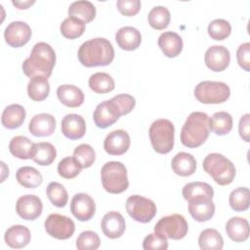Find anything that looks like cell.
Segmentation results:
<instances>
[{"label": "cell", "instance_id": "cell-1", "mask_svg": "<svg viewBox=\"0 0 250 250\" xmlns=\"http://www.w3.org/2000/svg\"><path fill=\"white\" fill-rule=\"evenodd\" d=\"M56 63V53L46 42L36 43L29 57L22 62V71L27 77H50Z\"/></svg>", "mask_w": 250, "mask_h": 250}, {"label": "cell", "instance_id": "cell-2", "mask_svg": "<svg viewBox=\"0 0 250 250\" xmlns=\"http://www.w3.org/2000/svg\"><path fill=\"white\" fill-rule=\"evenodd\" d=\"M77 57L86 67L105 66L114 59L112 44L105 38L97 37L85 41L78 49Z\"/></svg>", "mask_w": 250, "mask_h": 250}, {"label": "cell", "instance_id": "cell-3", "mask_svg": "<svg viewBox=\"0 0 250 250\" xmlns=\"http://www.w3.org/2000/svg\"><path fill=\"white\" fill-rule=\"evenodd\" d=\"M210 134L209 116L202 111L191 112L181 130V142L189 148L203 145Z\"/></svg>", "mask_w": 250, "mask_h": 250}, {"label": "cell", "instance_id": "cell-4", "mask_svg": "<svg viewBox=\"0 0 250 250\" xmlns=\"http://www.w3.org/2000/svg\"><path fill=\"white\" fill-rule=\"evenodd\" d=\"M202 166L204 171L220 186H228L234 180V165L221 153H209L204 158Z\"/></svg>", "mask_w": 250, "mask_h": 250}, {"label": "cell", "instance_id": "cell-5", "mask_svg": "<svg viewBox=\"0 0 250 250\" xmlns=\"http://www.w3.org/2000/svg\"><path fill=\"white\" fill-rule=\"evenodd\" d=\"M101 179L104 188L113 194L125 191L129 187L127 169L119 161H108L102 167Z\"/></svg>", "mask_w": 250, "mask_h": 250}, {"label": "cell", "instance_id": "cell-6", "mask_svg": "<svg viewBox=\"0 0 250 250\" xmlns=\"http://www.w3.org/2000/svg\"><path fill=\"white\" fill-rule=\"evenodd\" d=\"M148 135L151 146L157 153L166 154L173 149L175 128L169 119L160 118L153 121L149 127Z\"/></svg>", "mask_w": 250, "mask_h": 250}, {"label": "cell", "instance_id": "cell-7", "mask_svg": "<svg viewBox=\"0 0 250 250\" xmlns=\"http://www.w3.org/2000/svg\"><path fill=\"white\" fill-rule=\"evenodd\" d=\"M194 96L201 104H222L230 96V89L221 81H202L194 88Z\"/></svg>", "mask_w": 250, "mask_h": 250}, {"label": "cell", "instance_id": "cell-8", "mask_svg": "<svg viewBox=\"0 0 250 250\" xmlns=\"http://www.w3.org/2000/svg\"><path fill=\"white\" fill-rule=\"evenodd\" d=\"M188 230V222L185 217L180 214L162 217L154 226V232L167 239H182L187 235Z\"/></svg>", "mask_w": 250, "mask_h": 250}, {"label": "cell", "instance_id": "cell-9", "mask_svg": "<svg viewBox=\"0 0 250 250\" xmlns=\"http://www.w3.org/2000/svg\"><path fill=\"white\" fill-rule=\"evenodd\" d=\"M126 210L132 219L143 224L150 222L157 212L156 205L152 200L138 194L127 198Z\"/></svg>", "mask_w": 250, "mask_h": 250}, {"label": "cell", "instance_id": "cell-10", "mask_svg": "<svg viewBox=\"0 0 250 250\" xmlns=\"http://www.w3.org/2000/svg\"><path fill=\"white\" fill-rule=\"evenodd\" d=\"M44 227L50 236L60 240L68 239L73 235L75 230L74 222L70 218L57 213L47 217Z\"/></svg>", "mask_w": 250, "mask_h": 250}, {"label": "cell", "instance_id": "cell-11", "mask_svg": "<svg viewBox=\"0 0 250 250\" xmlns=\"http://www.w3.org/2000/svg\"><path fill=\"white\" fill-rule=\"evenodd\" d=\"M122 115L118 104L111 99L99 104L94 111L93 119L97 127L105 129L113 125Z\"/></svg>", "mask_w": 250, "mask_h": 250}, {"label": "cell", "instance_id": "cell-12", "mask_svg": "<svg viewBox=\"0 0 250 250\" xmlns=\"http://www.w3.org/2000/svg\"><path fill=\"white\" fill-rule=\"evenodd\" d=\"M30 26L21 21L10 22L4 31V37L6 43L13 48H20L25 45L31 38Z\"/></svg>", "mask_w": 250, "mask_h": 250}, {"label": "cell", "instance_id": "cell-13", "mask_svg": "<svg viewBox=\"0 0 250 250\" xmlns=\"http://www.w3.org/2000/svg\"><path fill=\"white\" fill-rule=\"evenodd\" d=\"M70 212L81 222L89 221L93 218L96 212L95 201L87 193H76L70 202Z\"/></svg>", "mask_w": 250, "mask_h": 250}, {"label": "cell", "instance_id": "cell-14", "mask_svg": "<svg viewBox=\"0 0 250 250\" xmlns=\"http://www.w3.org/2000/svg\"><path fill=\"white\" fill-rule=\"evenodd\" d=\"M43 204L41 199L33 194L19 197L16 203L17 214L26 221L36 220L42 214Z\"/></svg>", "mask_w": 250, "mask_h": 250}, {"label": "cell", "instance_id": "cell-15", "mask_svg": "<svg viewBox=\"0 0 250 250\" xmlns=\"http://www.w3.org/2000/svg\"><path fill=\"white\" fill-rule=\"evenodd\" d=\"M204 61L206 66L212 71H223L229 64L230 54L226 47L221 45H214L206 50Z\"/></svg>", "mask_w": 250, "mask_h": 250}, {"label": "cell", "instance_id": "cell-16", "mask_svg": "<svg viewBox=\"0 0 250 250\" xmlns=\"http://www.w3.org/2000/svg\"><path fill=\"white\" fill-rule=\"evenodd\" d=\"M130 147V136L122 130H114L107 134L104 142V148L110 155H122Z\"/></svg>", "mask_w": 250, "mask_h": 250}, {"label": "cell", "instance_id": "cell-17", "mask_svg": "<svg viewBox=\"0 0 250 250\" xmlns=\"http://www.w3.org/2000/svg\"><path fill=\"white\" fill-rule=\"evenodd\" d=\"M101 228L106 237L111 239L119 238L123 235L126 229L125 219L119 212L110 211L103 217Z\"/></svg>", "mask_w": 250, "mask_h": 250}, {"label": "cell", "instance_id": "cell-18", "mask_svg": "<svg viewBox=\"0 0 250 250\" xmlns=\"http://www.w3.org/2000/svg\"><path fill=\"white\" fill-rule=\"evenodd\" d=\"M56 129L55 117L49 113H39L34 115L29 124L28 130L35 137H49Z\"/></svg>", "mask_w": 250, "mask_h": 250}, {"label": "cell", "instance_id": "cell-19", "mask_svg": "<svg viewBox=\"0 0 250 250\" xmlns=\"http://www.w3.org/2000/svg\"><path fill=\"white\" fill-rule=\"evenodd\" d=\"M62 132L67 139H81L86 133V124L84 118L75 113L66 114L62 120Z\"/></svg>", "mask_w": 250, "mask_h": 250}, {"label": "cell", "instance_id": "cell-20", "mask_svg": "<svg viewBox=\"0 0 250 250\" xmlns=\"http://www.w3.org/2000/svg\"><path fill=\"white\" fill-rule=\"evenodd\" d=\"M188 212L196 222H207L215 214V204L212 198H198L188 201Z\"/></svg>", "mask_w": 250, "mask_h": 250}, {"label": "cell", "instance_id": "cell-21", "mask_svg": "<svg viewBox=\"0 0 250 250\" xmlns=\"http://www.w3.org/2000/svg\"><path fill=\"white\" fill-rule=\"evenodd\" d=\"M115 40L122 50L134 51L140 47L142 35L136 27L123 26L116 31Z\"/></svg>", "mask_w": 250, "mask_h": 250}, {"label": "cell", "instance_id": "cell-22", "mask_svg": "<svg viewBox=\"0 0 250 250\" xmlns=\"http://www.w3.org/2000/svg\"><path fill=\"white\" fill-rule=\"evenodd\" d=\"M158 46L167 58L179 56L183 50L182 37L173 31H165L158 37Z\"/></svg>", "mask_w": 250, "mask_h": 250}, {"label": "cell", "instance_id": "cell-23", "mask_svg": "<svg viewBox=\"0 0 250 250\" xmlns=\"http://www.w3.org/2000/svg\"><path fill=\"white\" fill-rule=\"evenodd\" d=\"M29 229L21 225H14L10 227L4 234L5 242L8 246L14 249H21L25 247L30 241Z\"/></svg>", "mask_w": 250, "mask_h": 250}, {"label": "cell", "instance_id": "cell-24", "mask_svg": "<svg viewBox=\"0 0 250 250\" xmlns=\"http://www.w3.org/2000/svg\"><path fill=\"white\" fill-rule=\"evenodd\" d=\"M57 96L60 102L68 107H78L84 103V94L81 89L70 84L59 86Z\"/></svg>", "mask_w": 250, "mask_h": 250}, {"label": "cell", "instance_id": "cell-25", "mask_svg": "<svg viewBox=\"0 0 250 250\" xmlns=\"http://www.w3.org/2000/svg\"><path fill=\"white\" fill-rule=\"evenodd\" d=\"M226 232L232 241L243 242L249 237V223L244 218L232 217L226 224Z\"/></svg>", "mask_w": 250, "mask_h": 250}, {"label": "cell", "instance_id": "cell-26", "mask_svg": "<svg viewBox=\"0 0 250 250\" xmlns=\"http://www.w3.org/2000/svg\"><path fill=\"white\" fill-rule=\"evenodd\" d=\"M25 115V109L22 105L13 104L6 106L3 110L1 123L7 129H17L22 125Z\"/></svg>", "mask_w": 250, "mask_h": 250}, {"label": "cell", "instance_id": "cell-27", "mask_svg": "<svg viewBox=\"0 0 250 250\" xmlns=\"http://www.w3.org/2000/svg\"><path fill=\"white\" fill-rule=\"evenodd\" d=\"M172 170L175 174L182 177H188L195 172L196 160L188 152H178L171 162Z\"/></svg>", "mask_w": 250, "mask_h": 250}, {"label": "cell", "instance_id": "cell-28", "mask_svg": "<svg viewBox=\"0 0 250 250\" xmlns=\"http://www.w3.org/2000/svg\"><path fill=\"white\" fill-rule=\"evenodd\" d=\"M183 196L187 201L198 198H213V188L204 182H191L184 186L182 190Z\"/></svg>", "mask_w": 250, "mask_h": 250}, {"label": "cell", "instance_id": "cell-29", "mask_svg": "<svg viewBox=\"0 0 250 250\" xmlns=\"http://www.w3.org/2000/svg\"><path fill=\"white\" fill-rule=\"evenodd\" d=\"M34 149V143L25 136H16L9 144V150L17 158L30 159Z\"/></svg>", "mask_w": 250, "mask_h": 250}, {"label": "cell", "instance_id": "cell-30", "mask_svg": "<svg viewBox=\"0 0 250 250\" xmlns=\"http://www.w3.org/2000/svg\"><path fill=\"white\" fill-rule=\"evenodd\" d=\"M50 93V84L45 76H34L27 84L28 97L34 102L44 101Z\"/></svg>", "mask_w": 250, "mask_h": 250}, {"label": "cell", "instance_id": "cell-31", "mask_svg": "<svg viewBox=\"0 0 250 250\" xmlns=\"http://www.w3.org/2000/svg\"><path fill=\"white\" fill-rule=\"evenodd\" d=\"M68 16L76 18L85 23L92 21L96 17V8L90 1L80 0L70 4Z\"/></svg>", "mask_w": 250, "mask_h": 250}, {"label": "cell", "instance_id": "cell-32", "mask_svg": "<svg viewBox=\"0 0 250 250\" xmlns=\"http://www.w3.org/2000/svg\"><path fill=\"white\" fill-rule=\"evenodd\" d=\"M57 156L55 146L48 142L34 144L32 160L41 166H48L54 162Z\"/></svg>", "mask_w": 250, "mask_h": 250}, {"label": "cell", "instance_id": "cell-33", "mask_svg": "<svg viewBox=\"0 0 250 250\" xmlns=\"http://www.w3.org/2000/svg\"><path fill=\"white\" fill-rule=\"evenodd\" d=\"M16 179L21 186L26 188H35L39 187L43 182L41 173L30 166H23L19 168L16 173Z\"/></svg>", "mask_w": 250, "mask_h": 250}, {"label": "cell", "instance_id": "cell-34", "mask_svg": "<svg viewBox=\"0 0 250 250\" xmlns=\"http://www.w3.org/2000/svg\"><path fill=\"white\" fill-rule=\"evenodd\" d=\"M232 117L227 111L215 112L209 118V128L218 136L229 134L232 129Z\"/></svg>", "mask_w": 250, "mask_h": 250}, {"label": "cell", "instance_id": "cell-35", "mask_svg": "<svg viewBox=\"0 0 250 250\" xmlns=\"http://www.w3.org/2000/svg\"><path fill=\"white\" fill-rule=\"evenodd\" d=\"M198 244L202 250H221L224 247V239L215 229H205L199 234Z\"/></svg>", "mask_w": 250, "mask_h": 250}, {"label": "cell", "instance_id": "cell-36", "mask_svg": "<svg viewBox=\"0 0 250 250\" xmlns=\"http://www.w3.org/2000/svg\"><path fill=\"white\" fill-rule=\"evenodd\" d=\"M89 87L97 94H106L114 89L115 83L108 73L96 72L89 78Z\"/></svg>", "mask_w": 250, "mask_h": 250}, {"label": "cell", "instance_id": "cell-37", "mask_svg": "<svg viewBox=\"0 0 250 250\" xmlns=\"http://www.w3.org/2000/svg\"><path fill=\"white\" fill-rule=\"evenodd\" d=\"M229 206L236 212L248 210L250 205V190L248 188L240 187L233 189L229 197Z\"/></svg>", "mask_w": 250, "mask_h": 250}, {"label": "cell", "instance_id": "cell-38", "mask_svg": "<svg viewBox=\"0 0 250 250\" xmlns=\"http://www.w3.org/2000/svg\"><path fill=\"white\" fill-rule=\"evenodd\" d=\"M149 25L156 29L162 30L169 25L171 15L169 10L164 6H155L153 7L147 16Z\"/></svg>", "mask_w": 250, "mask_h": 250}, {"label": "cell", "instance_id": "cell-39", "mask_svg": "<svg viewBox=\"0 0 250 250\" xmlns=\"http://www.w3.org/2000/svg\"><path fill=\"white\" fill-rule=\"evenodd\" d=\"M85 26L86 23L82 21L73 17H68L61 23L60 29L63 37L67 39H75L84 33Z\"/></svg>", "mask_w": 250, "mask_h": 250}, {"label": "cell", "instance_id": "cell-40", "mask_svg": "<svg viewBox=\"0 0 250 250\" xmlns=\"http://www.w3.org/2000/svg\"><path fill=\"white\" fill-rule=\"evenodd\" d=\"M46 194L50 202L56 207H64L67 203L68 193L65 188L58 182H51L48 185L46 188Z\"/></svg>", "mask_w": 250, "mask_h": 250}, {"label": "cell", "instance_id": "cell-41", "mask_svg": "<svg viewBox=\"0 0 250 250\" xmlns=\"http://www.w3.org/2000/svg\"><path fill=\"white\" fill-rule=\"evenodd\" d=\"M207 31L212 39L222 41L230 35L231 25L226 20L216 19L208 24Z\"/></svg>", "mask_w": 250, "mask_h": 250}, {"label": "cell", "instance_id": "cell-42", "mask_svg": "<svg viewBox=\"0 0 250 250\" xmlns=\"http://www.w3.org/2000/svg\"><path fill=\"white\" fill-rule=\"evenodd\" d=\"M82 170L79 162L72 156L62 158L58 164V173L64 179H73L80 174Z\"/></svg>", "mask_w": 250, "mask_h": 250}, {"label": "cell", "instance_id": "cell-43", "mask_svg": "<svg viewBox=\"0 0 250 250\" xmlns=\"http://www.w3.org/2000/svg\"><path fill=\"white\" fill-rule=\"evenodd\" d=\"M73 157L79 162L82 168H89L95 162L96 153L90 145L81 144L75 147L73 151Z\"/></svg>", "mask_w": 250, "mask_h": 250}, {"label": "cell", "instance_id": "cell-44", "mask_svg": "<svg viewBox=\"0 0 250 250\" xmlns=\"http://www.w3.org/2000/svg\"><path fill=\"white\" fill-rule=\"evenodd\" d=\"M99 235L92 230L82 231L76 239V247L79 250H96L100 247Z\"/></svg>", "mask_w": 250, "mask_h": 250}, {"label": "cell", "instance_id": "cell-45", "mask_svg": "<svg viewBox=\"0 0 250 250\" xmlns=\"http://www.w3.org/2000/svg\"><path fill=\"white\" fill-rule=\"evenodd\" d=\"M143 248L145 250H166L168 248L167 238L158 234L149 233L143 241Z\"/></svg>", "mask_w": 250, "mask_h": 250}, {"label": "cell", "instance_id": "cell-46", "mask_svg": "<svg viewBox=\"0 0 250 250\" xmlns=\"http://www.w3.org/2000/svg\"><path fill=\"white\" fill-rule=\"evenodd\" d=\"M140 0H118L116 2V7L120 14L126 17H133L139 13L141 10Z\"/></svg>", "mask_w": 250, "mask_h": 250}, {"label": "cell", "instance_id": "cell-47", "mask_svg": "<svg viewBox=\"0 0 250 250\" xmlns=\"http://www.w3.org/2000/svg\"><path fill=\"white\" fill-rule=\"evenodd\" d=\"M112 100L118 104L119 108L121 109L122 115L128 114L129 112H131L136 105V101L134 97L129 94H120V95L114 96Z\"/></svg>", "mask_w": 250, "mask_h": 250}, {"label": "cell", "instance_id": "cell-48", "mask_svg": "<svg viewBox=\"0 0 250 250\" xmlns=\"http://www.w3.org/2000/svg\"><path fill=\"white\" fill-rule=\"evenodd\" d=\"M236 59L240 67L245 71H250V43L241 44L236 51Z\"/></svg>", "mask_w": 250, "mask_h": 250}, {"label": "cell", "instance_id": "cell-49", "mask_svg": "<svg viewBox=\"0 0 250 250\" xmlns=\"http://www.w3.org/2000/svg\"><path fill=\"white\" fill-rule=\"evenodd\" d=\"M238 131L239 135L242 138L243 141L248 143L250 141L249 135H250V114L246 113L243 116H241L239 120L238 125Z\"/></svg>", "mask_w": 250, "mask_h": 250}, {"label": "cell", "instance_id": "cell-50", "mask_svg": "<svg viewBox=\"0 0 250 250\" xmlns=\"http://www.w3.org/2000/svg\"><path fill=\"white\" fill-rule=\"evenodd\" d=\"M12 3H13V5H14L15 7H17L18 9L22 10V9H27L30 5L34 4L35 1H13Z\"/></svg>", "mask_w": 250, "mask_h": 250}]
</instances>
